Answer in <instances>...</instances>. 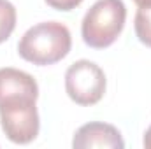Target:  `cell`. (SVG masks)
I'll use <instances>...</instances> for the list:
<instances>
[{
	"instance_id": "8",
	"label": "cell",
	"mask_w": 151,
	"mask_h": 149,
	"mask_svg": "<svg viewBox=\"0 0 151 149\" xmlns=\"http://www.w3.org/2000/svg\"><path fill=\"white\" fill-rule=\"evenodd\" d=\"M16 27V9L9 0H0V44L11 37Z\"/></svg>"
},
{
	"instance_id": "5",
	"label": "cell",
	"mask_w": 151,
	"mask_h": 149,
	"mask_svg": "<svg viewBox=\"0 0 151 149\" xmlns=\"http://www.w3.org/2000/svg\"><path fill=\"white\" fill-rule=\"evenodd\" d=\"M74 149H90V148H104V149H123L125 142L118 128L107 123H86L74 133L72 139Z\"/></svg>"
},
{
	"instance_id": "2",
	"label": "cell",
	"mask_w": 151,
	"mask_h": 149,
	"mask_svg": "<svg viewBox=\"0 0 151 149\" xmlns=\"http://www.w3.org/2000/svg\"><path fill=\"white\" fill-rule=\"evenodd\" d=\"M125 19L127 7L123 0H97L81 23L84 44L93 49L109 47L123 32Z\"/></svg>"
},
{
	"instance_id": "10",
	"label": "cell",
	"mask_w": 151,
	"mask_h": 149,
	"mask_svg": "<svg viewBox=\"0 0 151 149\" xmlns=\"http://www.w3.org/2000/svg\"><path fill=\"white\" fill-rule=\"evenodd\" d=\"M142 144H144V148L146 149H151V126L146 130V133H144V140H142Z\"/></svg>"
},
{
	"instance_id": "7",
	"label": "cell",
	"mask_w": 151,
	"mask_h": 149,
	"mask_svg": "<svg viewBox=\"0 0 151 149\" xmlns=\"http://www.w3.org/2000/svg\"><path fill=\"white\" fill-rule=\"evenodd\" d=\"M134 27H135V35H137V39L144 46L151 47V5L139 7L137 9Z\"/></svg>"
},
{
	"instance_id": "1",
	"label": "cell",
	"mask_w": 151,
	"mask_h": 149,
	"mask_svg": "<svg viewBox=\"0 0 151 149\" xmlns=\"http://www.w3.org/2000/svg\"><path fill=\"white\" fill-rule=\"evenodd\" d=\"M72 47L69 28L58 21H44L28 28L18 44V53L23 60L46 67L63 60Z\"/></svg>"
},
{
	"instance_id": "4",
	"label": "cell",
	"mask_w": 151,
	"mask_h": 149,
	"mask_svg": "<svg viewBox=\"0 0 151 149\" xmlns=\"http://www.w3.org/2000/svg\"><path fill=\"white\" fill-rule=\"evenodd\" d=\"M65 91L77 105H95L106 93V74L90 60L74 62L65 72Z\"/></svg>"
},
{
	"instance_id": "11",
	"label": "cell",
	"mask_w": 151,
	"mask_h": 149,
	"mask_svg": "<svg viewBox=\"0 0 151 149\" xmlns=\"http://www.w3.org/2000/svg\"><path fill=\"white\" fill-rule=\"evenodd\" d=\"M139 7H146V5H151V0H134Z\"/></svg>"
},
{
	"instance_id": "9",
	"label": "cell",
	"mask_w": 151,
	"mask_h": 149,
	"mask_svg": "<svg viewBox=\"0 0 151 149\" xmlns=\"http://www.w3.org/2000/svg\"><path fill=\"white\" fill-rule=\"evenodd\" d=\"M83 0H46V4L56 11H72Z\"/></svg>"
},
{
	"instance_id": "6",
	"label": "cell",
	"mask_w": 151,
	"mask_h": 149,
	"mask_svg": "<svg viewBox=\"0 0 151 149\" xmlns=\"http://www.w3.org/2000/svg\"><path fill=\"white\" fill-rule=\"evenodd\" d=\"M21 97H30L37 100V81L30 74L12 67L0 69V104L5 100L21 98Z\"/></svg>"
},
{
	"instance_id": "3",
	"label": "cell",
	"mask_w": 151,
	"mask_h": 149,
	"mask_svg": "<svg viewBox=\"0 0 151 149\" xmlns=\"http://www.w3.org/2000/svg\"><path fill=\"white\" fill-rule=\"evenodd\" d=\"M35 98L21 97L0 104V123L7 139L14 144H30L39 135Z\"/></svg>"
}]
</instances>
